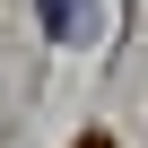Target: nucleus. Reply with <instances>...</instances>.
I'll use <instances>...</instances> for the list:
<instances>
[{
    "label": "nucleus",
    "instance_id": "1",
    "mask_svg": "<svg viewBox=\"0 0 148 148\" xmlns=\"http://www.w3.org/2000/svg\"><path fill=\"white\" fill-rule=\"evenodd\" d=\"M35 9H44L52 44H96V26H105V9H96V0H35Z\"/></svg>",
    "mask_w": 148,
    "mask_h": 148
},
{
    "label": "nucleus",
    "instance_id": "2",
    "mask_svg": "<svg viewBox=\"0 0 148 148\" xmlns=\"http://www.w3.org/2000/svg\"><path fill=\"white\" fill-rule=\"evenodd\" d=\"M79 148H113V139H105V131H96V139H79Z\"/></svg>",
    "mask_w": 148,
    "mask_h": 148
}]
</instances>
